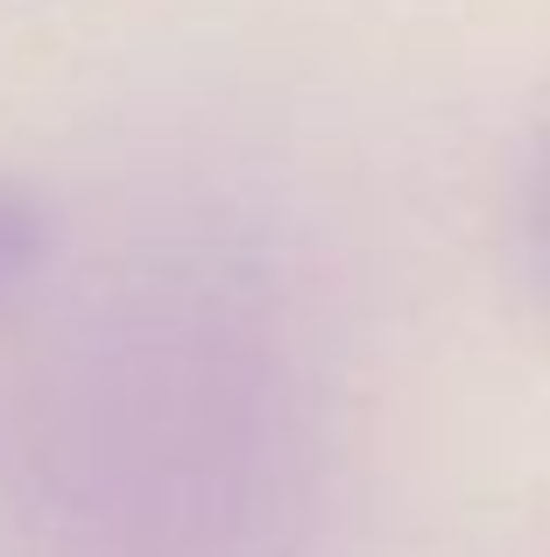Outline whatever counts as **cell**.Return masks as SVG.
<instances>
[{
    "label": "cell",
    "mask_w": 550,
    "mask_h": 557,
    "mask_svg": "<svg viewBox=\"0 0 550 557\" xmlns=\"http://www.w3.org/2000/svg\"><path fill=\"white\" fill-rule=\"evenodd\" d=\"M317 388L283 289L212 233L121 269L0 417V557H303Z\"/></svg>",
    "instance_id": "cell-1"
},
{
    "label": "cell",
    "mask_w": 550,
    "mask_h": 557,
    "mask_svg": "<svg viewBox=\"0 0 550 557\" xmlns=\"http://www.w3.org/2000/svg\"><path fill=\"white\" fill-rule=\"evenodd\" d=\"M509 261H515L523 297L550 318V113L537 121L509 184Z\"/></svg>",
    "instance_id": "cell-2"
},
{
    "label": "cell",
    "mask_w": 550,
    "mask_h": 557,
    "mask_svg": "<svg viewBox=\"0 0 550 557\" xmlns=\"http://www.w3.org/2000/svg\"><path fill=\"white\" fill-rule=\"evenodd\" d=\"M50 255V212L22 184H0V304L28 283Z\"/></svg>",
    "instance_id": "cell-3"
}]
</instances>
